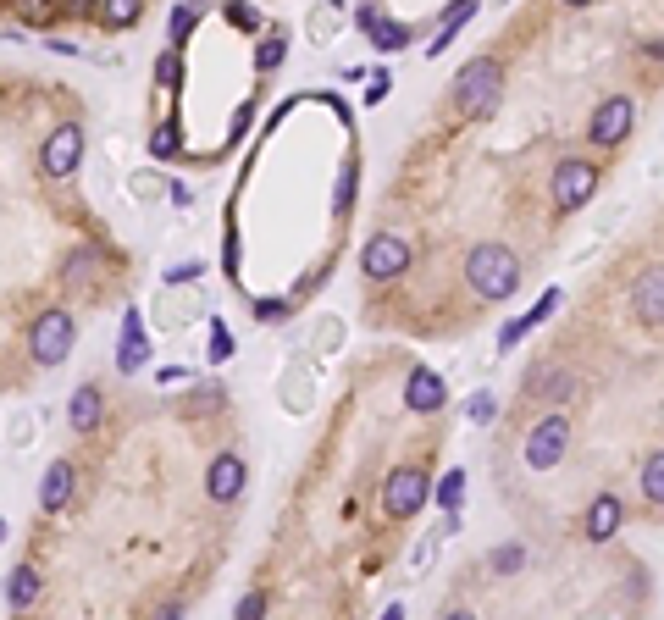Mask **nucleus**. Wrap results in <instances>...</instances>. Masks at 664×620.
Listing matches in <instances>:
<instances>
[{
  "instance_id": "obj_8",
  "label": "nucleus",
  "mask_w": 664,
  "mask_h": 620,
  "mask_svg": "<svg viewBox=\"0 0 664 620\" xmlns=\"http://www.w3.org/2000/svg\"><path fill=\"white\" fill-rule=\"evenodd\" d=\"M631 122H637V106H631L626 95H609L604 106L593 111V122H587V139L593 144H626V133H631Z\"/></svg>"
},
{
  "instance_id": "obj_26",
  "label": "nucleus",
  "mask_w": 664,
  "mask_h": 620,
  "mask_svg": "<svg viewBox=\"0 0 664 620\" xmlns=\"http://www.w3.org/2000/svg\"><path fill=\"white\" fill-rule=\"evenodd\" d=\"M17 17H23L28 28H50L61 12H56V0H17Z\"/></svg>"
},
{
  "instance_id": "obj_6",
  "label": "nucleus",
  "mask_w": 664,
  "mask_h": 620,
  "mask_svg": "<svg viewBox=\"0 0 664 620\" xmlns=\"http://www.w3.org/2000/svg\"><path fill=\"white\" fill-rule=\"evenodd\" d=\"M83 161V128L78 122H61V128H50L45 150H39V167H45V178H72Z\"/></svg>"
},
{
  "instance_id": "obj_37",
  "label": "nucleus",
  "mask_w": 664,
  "mask_h": 620,
  "mask_svg": "<svg viewBox=\"0 0 664 620\" xmlns=\"http://www.w3.org/2000/svg\"><path fill=\"white\" fill-rule=\"evenodd\" d=\"M222 405V388H200V399H189V410H216Z\"/></svg>"
},
{
  "instance_id": "obj_34",
  "label": "nucleus",
  "mask_w": 664,
  "mask_h": 620,
  "mask_svg": "<svg viewBox=\"0 0 664 620\" xmlns=\"http://www.w3.org/2000/svg\"><path fill=\"white\" fill-rule=\"evenodd\" d=\"M349 200H355V167H344V178H338V211H349Z\"/></svg>"
},
{
  "instance_id": "obj_10",
  "label": "nucleus",
  "mask_w": 664,
  "mask_h": 620,
  "mask_svg": "<svg viewBox=\"0 0 664 620\" xmlns=\"http://www.w3.org/2000/svg\"><path fill=\"white\" fill-rule=\"evenodd\" d=\"M631 310H637L642 327H664V266H648L631 283Z\"/></svg>"
},
{
  "instance_id": "obj_16",
  "label": "nucleus",
  "mask_w": 664,
  "mask_h": 620,
  "mask_svg": "<svg viewBox=\"0 0 664 620\" xmlns=\"http://www.w3.org/2000/svg\"><path fill=\"white\" fill-rule=\"evenodd\" d=\"M67 427L78 432V438H89V432L100 427V388L95 382H83L78 394H72V410H67Z\"/></svg>"
},
{
  "instance_id": "obj_38",
  "label": "nucleus",
  "mask_w": 664,
  "mask_h": 620,
  "mask_svg": "<svg viewBox=\"0 0 664 620\" xmlns=\"http://www.w3.org/2000/svg\"><path fill=\"white\" fill-rule=\"evenodd\" d=\"M388 84H393L388 72H377V78H371V89H366V100H371V106H377V100H388Z\"/></svg>"
},
{
  "instance_id": "obj_27",
  "label": "nucleus",
  "mask_w": 664,
  "mask_h": 620,
  "mask_svg": "<svg viewBox=\"0 0 664 620\" xmlns=\"http://www.w3.org/2000/svg\"><path fill=\"white\" fill-rule=\"evenodd\" d=\"M487 565H493V576H515L526 565V549H521V543H504V549L487 554Z\"/></svg>"
},
{
  "instance_id": "obj_5",
  "label": "nucleus",
  "mask_w": 664,
  "mask_h": 620,
  "mask_svg": "<svg viewBox=\"0 0 664 620\" xmlns=\"http://www.w3.org/2000/svg\"><path fill=\"white\" fill-rule=\"evenodd\" d=\"M421 504H427V477H421L415 465H404V471H393V477L382 482V510H388V521H410V515H421Z\"/></svg>"
},
{
  "instance_id": "obj_31",
  "label": "nucleus",
  "mask_w": 664,
  "mask_h": 620,
  "mask_svg": "<svg viewBox=\"0 0 664 620\" xmlns=\"http://www.w3.org/2000/svg\"><path fill=\"white\" fill-rule=\"evenodd\" d=\"M283 56H288V39H266V45L255 50V67H261V72H272Z\"/></svg>"
},
{
  "instance_id": "obj_22",
  "label": "nucleus",
  "mask_w": 664,
  "mask_h": 620,
  "mask_svg": "<svg viewBox=\"0 0 664 620\" xmlns=\"http://www.w3.org/2000/svg\"><path fill=\"white\" fill-rule=\"evenodd\" d=\"M95 277H100V255H95V250L67 255V283H72V288H89Z\"/></svg>"
},
{
  "instance_id": "obj_24",
  "label": "nucleus",
  "mask_w": 664,
  "mask_h": 620,
  "mask_svg": "<svg viewBox=\"0 0 664 620\" xmlns=\"http://www.w3.org/2000/svg\"><path fill=\"white\" fill-rule=\"evenodd\" d=\"M155 84H161V89H183V56H178V45L155 56Z\"/></svg>"
},
{
  "instance_id": "obj_1",
  "label": "nucleus",
  "mask_w": 664,
  "mask_h": 620,
  "mask_svg": "<svg viewBox=\"0 0 664 620\" xmlns=\"http://www.w3.org/2000/svg\"><path fill=\"white\" fill-rule=\"evenodd\" d=\"M465 277H471V288L482 299H510L515 288H521V261H515V250H504V244H476V250L465 255Z\"/></svg>"
},
{
  "instance_id": "obj_14",
  "label": "nucleus",
  "mask_w": 664,
  "mask_h": 620,
  "mask_svg": "<svg viewBox=\"0 0 664 620\" xmlns=\"http://www.w3.org/2000/svg\"><path fill=\"white\" fill-rule=\"evenodd\" d=\"M526 388H532V399H543V405H565V399L576 394V377H570L565 366H537Z\"/></svg>"
},
{
  "instance_id": "obj_41",
  "label": "nucleus",
  "mask_w": 664,
  "mask_h": 620,
  "mask_svg": "<svg viewBox=\"0 0 664 620\" xmlns=\"http://www.w3.org/2000/svg\"><path fill=\"white\" fill-rule=\"evenodd\" d=\"M565 6H587V0H565Z\"/></svg>"
},
{
  "instance_id": "obj_19",
  "label": "nucleus",
  "mask_w": 664,
  "mask_h": 620,
  "mask_svg": "<svg viewBox=\"0 0 664 620\" xmlns=\"http://www.w3.org/2000/svg\"><path fill=\"white\" fill-rule=\"evenodd\" d=\"M360 23L371 28V39H377L382 50H404V45H410V28H404V23H388V17H377V12H360Z\"/></svg>"
},
{
  "instance_id": "obj_7",
  "label": "nucleus",
  "mask_w": 664,
  "mask_h": 620,
  "mask_svg": "<svg viewBox=\"0 0 664 620\" xmlns=\"http://www.w3.org/2000/svg\"><path fill=\"white\" fill-rule=\"evenodd\" d=\"M565 443H570V427H565V416H543L532 427V438H526V465L532 471H554L559 460H565Z\"/></svg>"
},
{
  "instance_id": "obj_9",
  "label": "nucleus",
  "mask_w": 664,
  "mask_h": 620,
  "mask_svg": "<svg viewBox=\"0 0 664 620\" xmlns=\"http://www.w3.org/2000/svg\"><path fill=\"white\" fill-rule=\"evenodd\" d=\"M404 266H410V244H404L399 233H377V239L366 244V277L371 283H393Z\"/></svg>"
},
{
  "instance_id": "obj_28",
  "label": "nucleus",
  "mask_w": 664,
  "mask_h": 620,
  "mask_svg": "<svg viewBox=\"0 0 664 620\" xmlns=\"http://www.w3.org/2000/svg\"><path fill=\"white\" fill-rule=\"evenodd\" d=\"M178 122H161V128H155L150 133V155H161V161H166V155H178Z\"/></svg>"
},
{
  "instance_id": "obj_4",
  "label": "nucleus",
  "mask_w": 664,
  "mask_h": 620,
  "mask_svg": "<svg viewBox=\"0 0 664 620\" xmlns=\"http://www.w3.org/2000/svg\"><path fill=\"white\" fill-rule=\"evenodd\" d=\"M548 194H554V211H581V205L598 194V167H593V161H581V155H570V161H559V167H554Z\"/></svg>"
},
{
  "instance_id": "obj_30",
  "label": "nucleus",
  "mask_w": 664,
  "mask_h": 620,
  "mask_svg": "<svg viewBox=\"0 0 664 620\" xmlns=\"http://www.w3.org/2000/svg\"><path fill=\"white\" fill-rule=\"evenodd\" d=\"M460 493H465V471H449V477H443V488H438V499H443V510H460Z\"/></svg>"
},
{
  "instance_id": "obj_18",
  "label": "nucleus",
  "mask_w": 664,
  "mask_h": 620,
  "mask_svg": "<svg viewBox=\"0 0 664 620\" xmlns=\"http://www.w3.org/2000/svg\"><path fill=\"white\" fill-rule=\"evenodd\" d=\"M554 310H559V288H548V294H543V299H537V305H532V310H526L521 322H510V327H504V333H498V344H504V349H510V344H521V338H526V333H532V327H537V322H548V316H554Z\"/></svg>"
},
{
  "instance_id": "obj_35",
  "label": "nucleus",
  "mask_w": 664,
  "mask_h": 620,
  "mask_svg": "<svg viewBox=\"0 0 664 620\" xmlns=\"http://www.w3.org/2000/svg\"><path fill=\"white\" fill-rule=\"evenodd\" d=\"M261 609H266V593H244V598H238V615H244V620H255Z\"/></svg>"
},
{
  "instance_id": "obj_32",
  "label": "nucleus",
  "mask_w": 664,
  "mask_h": 620,
  "mask_svg": "<svg viewBox=\"0 0 664 620\" xmlns=\"http://www.w3.org/2000/svg\"><path fill=\"white\" fill-rule=\"evenodd\" d=\"M227 23H238V28H261V17H255V6L233 0V6H227Z\"/></svg>"
},
{
  "instance_id": "obj_12",
  "label": "nucleus",
  "mask_w": 664,
  "mask_h": 620,
  "mask_svg": "<svg viewBox=\"0 0 664 620\" xmlns=\"http://www.w3.org/2000/svg\"><path fill=\"white\" fill-rule=\"evenodd\" d=\"M72 493H78V465L72 460H56L45 471V482H39V510L45 515H61L72 504Z\"/></svg>"
},
{
  "instance_id": "obj_36",
  "label": "nucleus",
  "mask_w": 664,
  "mask_h": 620,
  "mask_svg": "<svg viewBox=\"0 0 664 620\" xmlns=\"http://www.w3.org/2000/svg\"><path fill=\"white\" fill-rule=\"evenodd\" d=\"M56 12L61 17H89L95 12V0H56Z\"/></svg>"
},
{
  "instance_id": "obj_11",
  "label": "nucleus",
  "mask_w": 664,
  "mask_h": 620,
  "mask_svg": "<svg viewBox=\"0 0 664 620\" xmlns=\"http://www.w3.org/2000/svg\"><path fill=\"white\" fill-rule=\"evenodd\" d=\"M244 482H249V471H244L238 454H216L211 471H205V493H211L216 504H233L238 493H244Z\"/></svg>"
},
{
  "instance_id": "obj_29",
  "label": "nucleus",
  "mask_w": 664,
  "mask_h": 620,
  "mask_svg": "<svg viewBox=\"0 0 664 620\" xmlns=\"http://www.w3.org/2000/svg\"><path fill=\"white\" fill-rule=\"evenodd\" d=\"M194 39V6H178V12H172V45H189Z\"/></svg>"
},
{
  "instance_id": "obj_25",
  "label": "nucleus",
  "mask_w": 664,
  "mask_h": 620,
  "mask_svg": "<svg viewBox=\"0 0 664 620\" xmlns=\"http://www.w3.org/2000/svg\"><path fill=\"white\" fill-rule=\"evenodd\" d=\"M144 12V0H106L100 6V17H106V28H133Z\"/></svg>"
},
{
  "instance_id": "obj_17",
  "label": "nucleus",
  "mask_w": 664,
  "mask_h": 620,
  "mask_svg": "<svg viewBox=\"0 0 664 620\" xmlns=\"http://www.w3.org/2000/svg\"><path fill=\"white\" fill-rule=\"evenodd\" d=\"M144 360H150V344H144V322H139V310H128V316H122V355H117V366H122V371H139Z\"/></svg>"
},
{
  "instance_id": "obj_2",
  "label": "nucleus",
  "mask_w": 664,
  "mask_h": 620,
  "mask_svg": "<svg viewBox=\"0 0 664 620\" xmlns=\"http://www.w3.org/2000/svg\"><path fill=\"white\" fill-rule=\"evenodd\" d=\"M498 95H504V61L498 56H476L471 67L454 78V106H460V117L482 122L487 111L498 106Z\"/></svg>"
},
{
  "instance_id": "obj_13",
  "label": "nucleus",
  "mask_w": 664,
  "mask_h": 620,
  "mask_svg": "<svg viewBox=\"0 0 664 620\" xmlns=\"http://www.w3.org/2000/svg\"><path fill=\"white\" fill-rule=\"evenodd\" d=\"M404 405L421 410V416H432V410L449 405V394H443L438 371H421V366H415V371H410V382H404Z\"/></svg>"
},
{
  "instance_id": "obj_15",
  "label": "nucleus",
  "mask_w": 664,
  "mask_h": 620,
  "mask_svg": "<svg viewBox=\"0 0 664 620\" xmlns=\"http://www.w3.org/2000/svg\"><path fill=\"white\" fill-rule=\"evenodd\" d=\"M581 532L593 537V543H609V537L620 532V499H615V493H598V499L587 504V521H581Z\"/></svg>"
},
{
  "instance_id": "obj_20",
  "label": "nucleus",
  "mask_w": 664,
  "mask_h": 620,
  "mask_svg": "<svg viewBox=\"0 0 664 620\" xmlns=\"http://www.w3.org/2000/svg\"><path fill=\"white\" fill-rule=\"evenodd\" d=\"M476 12V0H454V6H449V12H443V28H438V39H432V56H443V50H449L454 45V34H460V23H465V17H471Z\"/></svg>"
},
{
  "instance_id": "obj_40",
  "label": "nucleus",
  "mask_w": 664,
  "mask_h": 620,
  "mask_svg": "<svg viewBox=\"0 0 664 620\" xmlns=\"http://www.w3.org/2000/svg\"><path fill=\"white\" fill-rule=\"evenodd\" d=\"M0 543H6V521H0Z\"/></svg>"
},
{
  "instance_id": "obj_3",
  "label": "nucleus",
  "mask_w": 664,
  "mask_h": 620,
  "mask_svg": "<svg viewBox=\"0 0 664 620\" xmlns=\"http://www.w3.org/2000/svg\"><path fill=\"white\" fill-rule=\"evenodd\" d=\"M72 316L61 305H50V310H39L34 316V333H28V349H34V360L39 366H61L67 360V349H72Z\"/></svg>"
},
{
  "instance_id": "obj_23",
  "label": "nucleus",
  "mask_w": 664,
  "mask_h": 620,
  "mask_svg": "<svg viewBox=\"0 0 664 620\" xmlns=\"http://www.w3.org/2000/svg\"><path fill=\"white\" fill-rule=\"evenodd\" d=\"M642 499L664 510V449L648 454V465H642Z\"/></svg>"
},
{
  "instance_id": "obj_33",
  "label": "nucleus",
  "mask_w": 664,
  "mask_h": 620,
  "mask_svg": "<svg viewBox=\"0 0 664 620\" xmlns=\"http://www.w3.org/2000/svg\"><path fill=\"white\" fill-rule=\"evenodd\" d=\"M227 355H233V338H227V327L216 322L211 327V360H227Z\"/></svg>"
},
{
  "instance_id": "obj_21",
  "label": "nucleus",
  "mask_w": 664,
  "mask_h": 620,
  "mask_svg": "<svg viewBox=\"0 0 664 620\" xmlns=\"http://www.w3.org/2000/svg\"><path fill=\"white\" fill-rule=\"evenodd\" d=\"M34 598H39V576L28 571V565H17V571H12V582H6V604H12L17 615H23V609L34 604Z\"/></svg>"
},
{
  "instance_id": "obj_39",
  "label": "nucleus",
  "mask_w": 664,
  "mask_h": 620,
  "mask_svg": "<svg viewBox=\"0 0 664 620\" xmlns=\"http://www.w3.org/2000/svg\"><path fill=\"white\" fill-rule=\"evenodd\" d=\"M642 50H648V56H659V61H664V45H642Z\"/></svg>"
}]
</instances>
